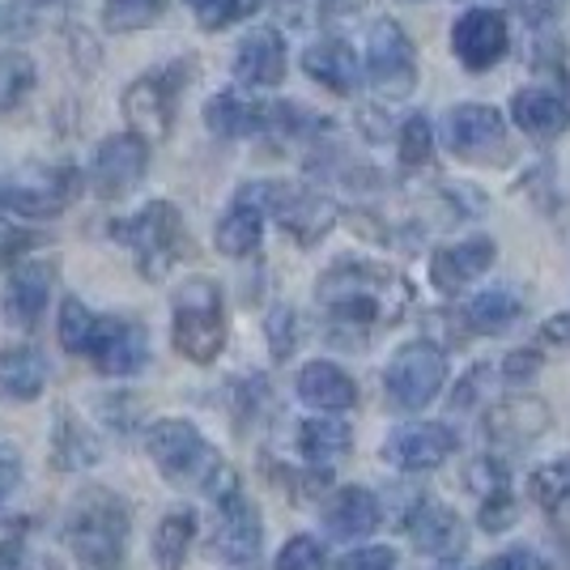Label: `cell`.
<instances>
[{
    "mask_svg": "<svg viewBox=\"0 0 570 570\" xmlns=\"http://www.w3.org/2000/svg\"><path fill=\"white\" fill-rule=\"evenodd\" d=\"M285 39L273 30V26H256L235 51V81L243 90H273L285 81Z\"/></svg>",
    "mask_w": 570,
    "mask_h": 570,
    "instance_id": "2e32d148",
    "label": "cell"
},
{
    "mask_svg": "<svg viewBox=\"0 0 570 570\" xmlns=\"http://www.w3.org/2000/svg\"><path fill=\"white\" fill-rule=\"evenodd\" d=\"M485 570H549V567H546V558H541L537 549L511 546V549H502L499 558H490V562H485Z\"/></svg>",
    "mask_w": 570,
    "mask_h": 570,
    "instance_id": "f6af8a7d",
    "label": "cell"
},
{
    "mask_svg": "<svg viewBox=\"0 0 570 570\" xmlns=\"http://www.w3.org/2000/svg\"><path fill=\"white\" fill-rule=\"evenodd\" d=\"M537 371H541V354H537V350H511L499 366V375L507 383H528Z\"/></svg>",
    "mask_w": 570,
    "mask_h": 570,
    "instance_id": "ee69618b",
    "label": "cell"
},
{
    "mask_svg": "<svg viewBox=\"0 0 570 570\" xmlns=\"http://www.w3.org/2000/svg\"><path fill=\"white\" fill-rule=\"evenodd\" d=\"M273 217L282 222L285 235H294L303 247L320 243L336 226V205L328 196H315V191H298V188H277V200H273Z\"/></svg>",
    "mask_w": 570,
    "mask_h": 570,
    "instance_id": "d6986e66",
    "label": "cell"
},
{
    "mask_svg": "<svg viewBox=\"0 0 570 570\" xmlns=\"http://www.w3.org/2000/svg\"><path fill=\"white\" fill-rule=\"evenodd\" d=\"M30 243H35V235H30V230H26L22 222L9 214L4 205H0V268L13 261L18 252H26Z\"/></svg>",
    "mask_w": 570,
    "mask_h": 570,
    "instance_id": "b9f144b4",
    "label": "cell"
},
{
    "mask_svg": "<svg viewBox=\"0 0 570 570\" xmlns=\"http://www.w3.org/2000/svg\"><path fill=\"white\" fill-rule=\"evenodd\" d=\"M366 77L383 98H404L417 81V51L392 18L366 30Z\"/></svg>",
    "mask_w": 570,
    "mask_h": 570,
    "instance_id": "ba28073f",
    "label": "cell"
},
{
    "mask_svg": "<svg viewBox=\"0 0 570 570\" xmlns=\"http://www.w3.org/2000/svg\"><path fill=\"white\" fill-rule=\"evenodd\" d=\"M350 448H354V430L345 426L341 417H311V422H303L298 426V452H303V460H307L311 469H320V473H328V469H336L345 455H350Z\"/></svg>",
    "mask_w": 570,
    "mask_h": 570,
    "instance_id": "484cf974",
    "label": "cell"
},
{
    "mask_svg": "<svg viewBox=\"0 0 570 570\" xmlns=\"http://www.w3.org/2000/svg\"><path fill=\"white\" fill-rule=\"evenodd\" d=\"M128 507L111 490H86L77 494V502L69 507V520H65V537H69L72 558L86 570H116L128 553Z\"/></svg>",
    "mask_w": 570,
    "mask_h": 570,
    "instance_id": "7a4b0ae2",
    "label": "cell"
},
{
    "mask_svg": "<svg viewBox=\"0 0 570 570\" xmlns=\"http://www.w3.org/2000/svg\"><path fill=\"white\" fill-rule=\"evenodd\" d=\"M341 570H396V549L392 546H362L345 553Z\"/></svg>",
    "mask_w": 570,
    "mask_h": 570,
    "instance_id": "7bdbcfd3",
    "label": "cell"
},
{
    "mask_svg": "<svg viewBox=\"0 0 570 570\" xmlns=\"http://www.w3.org/2000/svg\"><path fill=\"white\" fill-rule=\"evenodd\" d=\"M48 387V362L35 345H9L0 350V396L4 401H39Z\"/></svg>",
    "mask_w": 570,
    "mask_h": 570,
    "instance_id": "cb8c5ba5",
    "label": "cell"
},
{
    "mask_svg": "<svg viewBox=\"0 0 570 570\" xmlns=\"http://www.w3.org/2000/svg\"><path fill=\"white\" fill-rule=\"evenodd\" d=\"M464 485L485 502V499H494V494H507L511 473H507V464L494 460V455H476L473 464H469V473H464Z\"/></svg>",
    "mask_w": 570,
    "mask_h": 570,
    "instance_id": "8d00e7d4",
    "label": "cell"
},
{
    "mask_svg": "<svg viewBox=\"0 0 570 570\" xmlns=\"http://www.w3.org/2000/svg\"><path fill=\"white\" fill-rule=\"evenodd\" d=\"M523 315V303L515 289H507V285H494V289H481L469 298V307H464V324L481 336H499L507 328H515V320Z\"/></svg>",
    "mask_w": 570,
    "mask_h": 570,
    "instance_id": "83f0119b",
    "label": "cell"
},
{
    "mask_svg": "<svg viewBox=\"0 0 570 570\" xmlns=\"http://www.w3.org/2000/svg\"><path fill=\"white\" fill-rule=\"evenodd\" d=\"M511 119L532 141H553L570 128V107L546 86H528V90H515V98H511Z\"/></svg>",
    "mask_w": 570,
    "mask_h": 570,
    "instance_id": "603a6c76",
    "label": "cell"
},
{
    "mask_svg": "<svg viewBox=\"0 0 570 570\" xmlns=\"http://www.w3.org/2000/svg\"><path fill=\"white\" fill-rule=\"evenodd\" d=\"M303 72L311 81H320L324 90L333 95H354L362 86V65H357V51L345 39H320L303 51Z\"/></svg>",
    "mask_w": 570,
    "mask_h": 570,
    "instance_id": "7402d4cb",
    "label": "cell"
},
{
    "mask_svg": "<svg viewBox=\"0 0 570 570\" xmlns=\"http://www.w3.org/2000/svg\"><path fill=\"white\" fill-rule=\"evenodd\" d=\"M51 285H56V268L48 261H26L13 268V277L4 285V320L13 328H35L48 311Z\"/></svg>",
    "mask_w": 570,
    "mask_h": 570,
    "instance_id": "ac0fdd59",
    "label": "cell"
},
{
    "mask_svg": "<svg viewBox=\"0 0 570 570\" xmlns=\"http://www.w3.org/2000/svg\"><path fill=\"white\" fill-rule=\"evenodd\" d=\"M507 48H511V30L499 9H469L455 18L452 51L469 72L494 69L499 60H507Z\"/></svg>",
    "mask_w": 570,
    "mask_h": 570,
    "instance_id": "4fadbf2b",
    "label": "cell"
},
{
    "mask_svg": "<svg viewBox=\"0 0 570 570\" xmlns=\"http://www.w3.org/2000/svg\"><path fill=\"white\" fill-rule=\"evenodd\" d=\"M264 336H268V350H273L277 362H285V357L294 354V345H298V315H294V307L277 303V307L268 311V320H264Z\"/></svg>",
    "mask_w": 570,
    "mask_h": 570,
    "instance_id": "74e56055",
    "label": "cell"
},
{
    "mask_svg": "<svg viewBox=\"0 0 570 570\" xmlns=\"http://www.w3.org/2000/svg\"><path fill=\"white\" fill-rule=\"evenodd\" d=\"M170 341L196 366L217 362V354L226 350V303H222L217 282L191 277L175 289V298H170Z\"/></svg>",
    "mask_w": 570,
    "mask_h": 570,
    "instance_id": "3957f363",
    "label": "cell"
},
{
    "mask_svg": "<svg viewBox=\"0 0 570 570\" xmlns=\"http://www.w3.org/2000/svg\"><path fill=\"white\" fill-rule=\"evenodd\" d=\"M163 18V0H107L102 4V26L116 35H132Z\"/></svg>",
    "mask_w": 570,
    "mask_h": 570,
    "instance_id": "e575fe53",
    "label": "cell"
},
{
    "mask_svg": "<svg viewBox=\"0 0 570 570\" xmlns=\"http://www.w3.org/2000/svg\"><path fill=\"white\" fill-rule=\"evenodd\" d=\"M90 362H95L102 375L111 380H128L145 371L149 362V336H145L141 324L132 320H111V315H98L95 341H90Z\"/></svg>",
    "mask_w": 570,
    "mask_h": 570,
    "instance_id": "5bb4252c",
    "label": "cell"
},
{
    "mask_svg": "<svg viewBox=\"0 0 570 570\" xmlns=\"http://www.w3.org/2000/svg\"><path fill=\"white\" fill-rule=\"evenodd\" d=\"M95 328H98V315L81 298H65L60 303V345L69 350V354H90V341H95Z\"/></svg>",
    "mask_w": 570,
    "mask_h": 570,
    "instance_id": "d6a6232c",
    "label": "cell"
},
{
    "mask_svg": "<svg viewBox=\"0 0 570 570\" xmlns=\"http://www.w3.org/2000/svg\"><path fill=\"white\" fill-rule=\"evenodd\" d=\"M95 460H98L95 434L81 426V422H72L69 413H60V430H56V464H60V469H86V464H95Z\"/></svg>",
    "mask_w": 570,
    "mask_h": 570,
    "instance_id": "1f68e13d",
    "label": "cell"
},
{
    "mask_svg": "<svg viewBox=\"0 0 570 570\" xmlns=\"http://www.w3.org/2000/svg\"><path fill=\"white\" fill-rule=\"evenodd\" d=\"M455 448H460V434L448 422H409L383 439L380 455L396 473H426V469L448 464Z\"/></svg>",
    "mask_w": 570,
    "mask_h": 570,
    "instance_id": "9c48e42d",
    "label": "cell"
},
{
    "mask_svg": "<svg viewBox=\"0 0 570 570\" xmlns=\"http://www.w3.org/2000/svg\"><path fill=\"white\" fill-rule=\"evenodd\" d=\"M18 485H22V455L0 443V511H4V502L18 494Z\"/></svg>",
    "mask_w": 570,
    "mask_h": 570,
    "instance_id": "bcb514c9",
    "label": "cell"
},
{
    "mask_svg": "<svg viewBox=\"0 0 570 570\" xmlns=\"http://www.w3.org/2000/svg\"><path fill=\"white\" fill-rule=\"evenodd\" d=\"M191 9H196V13H200V9H205V4H214V0H188Z\"/></svg>",
    "mask_w": 570,
    "mask_h": 570,
    "instance_id": "681fc988",
    "label": "cell"
},
{
    "mask_svg": "<svg viewBox=\"0 0 570 570\" xmlns=\"http://www.w3.org/2000/svg\"><path fill=\"white\" fill-rule=\"evenodd\" d=\"M409 537H413L417 553H426L434 562H455L469 546L464 520L443 502H417V511L409 520Z\"/></svg>",
    "mask_w": 570,
    "mask_h": 570,
    "instance_id": "e0dca14e",
    "label": "cell"
},
{
    "mask_svg": "<svg viewBox=\"0 0 570 570\" xmlns=\"http://www.w3.org/2000/svg\"><path fill=\"white\" fill-rule=\"evenodd\" d=\"M264 209L256 205V200H247L243 191L235 196V205L222 214V222H217L214 230V243L222 256H230V261H243V256H252L256 247H261L264 238Z\"/></svg>",
    "mask_w": 570,
    "mask_h": 570,
    "instance_id": "d4e9b609",
    "label": "cell"
},
{
    "mask_svg": "<svg viewBox=\"0 0 570 570\" xmlns=\"http://www.w3.org/2000/svg\"><path fill=\"white\" fill-rule=\"evenodd\" d=\"M277 570H324V546L315 537H289L277 553Z\"/></svg>",
    "mask_w": 570,
    "mask_h": 570,
    "instance_id": "f35d334b",
    "label": "cell"
},
{
    "mask_svg": "<svg viewBox=\"0 0 570 570\" xmlns=\"http://www.w3.org/2000/svg\"><path fill=\"white\" fill-rule=\"evenodd\" d=\"M298 401L315 413H324V417H333V413H345L357 404V383L336 362L320 357V362H307L298 371Z\"/></svg>",
    "mask_w": 570,
    "mask_h": 570,
    "instance_id": "44dd1931",
    "label": "cell"
},
{
    "mask_svg": "<svg viewBox=\"0 0 570 570\" xmlns=\"http://www.w3.org/2000/svg\"><path fill=\"white\" fill-rule=\"evenodd\" d=\"M549 426V409L541 401H502L494 413H490V434L502 439V443H528V439H537L541 430Z\"/></svg>",
    "mask_w": 570,
    "mask_h": 570,
    "instance_id": "f546056e",
    "label": "cell"
},
{
    "mask_svg": "<svg viewBox=\"0 0 570 570\" xmlns=\"http://www.w3.org/2000/svg\"><path fill=\"white\" fill-rule=\"evenodd\" d=\"M217 532H214V553L226 567H247L256 562L264 541V520L256 502L243 499L235 481L226 485V494H217Z\"/></svg>",
    "mask_w": 570,
    "mask_h": 570,
    "instance_id": "30bf717a",
    "label": "cell"
},
{
    "mask_svg": "<svg viewBox=\"0 0 570 570\" xmlns=\"http://www.w3.org/2000/svg\"><path fill=\"white\" fill-rule=\"evenodd\" d=\"M188 72L191 65H167V69H154L137 77L128 90H124V119H128V132L141 137L145 145H158L170 137L175 128V102L188 90Z\"/></svg>",
    "mask_w": 570,
    "mask_h": 570,
    "instance_id": "8992f818",
    "label": "cell"
},
{
    "mask_svg": "<svg viewBox=\"0 0 570 570\" xmlns=\"http://www.w3.org/2000/svg\"><path fill=\"white\" fill-rule=\"evenodd\" d=\"M515 520H520V502L511 499V490H507V494H494V499H485L481 502V511H476V523H481L485 532H507Z\"/></svg>",
    "mask_w": 570,
    "mask_h": 570,
    "instance_id": "60d3db41",
    "label": "cell"
},
{
    "mask_svg": "<svg viewBox=\"0 0 570 570\" xmlns=\"http://www.w3.org/2000/svg\"><path fill=\"white\" fill-rule=\"evenodd\" d=\"M320 307L333 315V324L345 328H375L383 320H396L409 303L404 282L383 264L345 261L333 264L320 277Z\"/></svg>",
    "mask_w": 570,
    "mask_h": 570,
    "instance_id": "6da1fadb",
    "label": "cell"
},
{
    "mask_svg": "<svg viewBox=\"0 0 570 570\" xmlns=\"http://www.w3.org/2000/svg\"><path fill=\"white\" fill-rule=\"evenodd\" d=\"M396 149H401L404 167H426L430 154H434V128H430L426 116H409L401 124V137H396Z\"/></svg>",
    "mask_w": 570,
    "mask_h": 570,
    "instance_id": "d590c367",
    "label": "cell"
},
{
    "mask_svg": "<svg viewBox=\"0 0 570 570\" xmlns=\"http://www.w3.org/2000/svg\"><path fill=\"white\" fill-rule=\"evenodd\" d=\"M145 452L170 485H209L214 490L217 476H226L222 452L184 417H158L145 430Z\"/></svg>",
    "mask_w": 570,
    "mask_h": 570,
    "instance_id": "277c9868",
    "label": "cell"
},
{
    "mask_svg": "<svg viewBox=\"0 0 570 570\" xmlns=\"http://www.w3.org/2000/svg\"><path fill=\"white\" fill-rule=\"evenodd\" d=\"M443 141L464 163H499L507 149V124L485 102H460L443 119Z\"/></svg>",
    "mask_w": 570,
    "mask_h": 570,
    "instance_id": "8fae6325",
    "label": "cell"
},
{
    "mask_svg": "<svg viewBox=\"0 0 570 570\" xmlns=\"http://www.w3.org/2000/svg\"><path fill=\"white\" fill-rule=\"evenodd\" d=\"M205 128H209L214 137H226V141L264 132V102H247V98L235 95V90L214 95L205 102Z\"/></svg>",
    "mask_w": 570,
    "mask_h": 570,
    "instance_id": "4316f807",
    "label": "cell"
},
{
    "mask_svg": "<svg viewBox=\"0 0 570 570\" xmlns=\"http://www.w3.org/2000/svg\"><path fill=\"white\" fill-rule=\"evenodd\" d=\"M256 4L261 0H214L196 13V22H200V30H226V26L243 22L247 13H256Z\"/></svg>",
    "mask_w": 570,
    "mask_h": 570,
    "instance_id": "ab89813d",
    "label": "cell"
},
{
    "mask_svg": "<svg viewBox=\"0 0 570 570\" xmlns=\"http://www.w3.org/2000/svg\"><path fill=\"white\" fill-rule=\"evenodd\" d=\"M494 256H499V252H494V238H485V235H473V238H464V243H448V247H439V252L430 256V285L452 298L464 285H473L481 273H490Z\"/></svg>",
    "mask_w": 570,
    "mask_h": 570,
    "instance_id": "9a60e30c",
    "label": "cell"
},
{
    "mask_svg": "<svg viewBox=\"0 0 570 570\" xmlns=\"http://www.w3.org/2000/svg\"><path fill=\"white\" fill-rule=\"evenodd\" d=\"M35 90V65L26 51H4L0 56V111L22 107L26 95Z\"/></svg>",
    "mask_w": 570,
    "mask_h": 570,
    "instance_id": "836d02e7",
    "label": "cell"
},
{
    "mask_svg": "<svg viewBox=\"0 0 570 570\" xmlns=\"http://www.w3.org/2000/svg\"><path fill=\"white\" fill-rule=\"evenodd\" d=\"M111 235L128 243L132 261L141 268V277L149 282H163L175 264L191 256V238L188 226H184V214L170 205V200H149L145 209L111 226Z\"/></svg>",
    "mask_w": 570,
    "mask_h": 570,
    "instance_id": "5b68a950",
    "label": "cell"
},
{
    "mask_svg": "<svg viewBox=\"0 0 570 570\" xmlns=\"http://www.w3.org/2000/svg\"><path fill=\"white\" fill-rule=\"evenodd\" d=\"M448 383V354L434 345V341H409L401 345L387 371H383V387H387V401L404 409V413H417L426 409Z\"/></svg>",
    "mask_w": 570,
    "mask_h": 570,
    "instance_id": "52a82bcc",
    "label": "cell"
},
{
    "mask_svg": "<svg viewBox=\"0 0 570 570\" xmlns=\"http://www.w3.org/2000/svg\"><path fill=\"white\" fill-rule=\"evenodd\" d=\"M528 499L537 502V507H562L570 499V455H553L546 464H537L532 473H528Z\"/></svg>",
    "mask_w": 570,
    "mask_h": 570,
    "instance_id": "4dcf8cb0",
    "label": "cell"
},
{
    "mask_svg": "<svg viewBox=\"0 0 570 570\" xmlns=\"http://www.w3.org/2000/svg\"><path fill=\"white\" fill-rule=\"evenodd\" d=\"M541 336H546L549 345H567V350H570V311H558V315H549L546 328H541Z\"/></svg>",
    "mask_w": 570,
    "mask_h": 570,
    "instance_id": "7dc6e473",
    "label": "cell"
},
{
    "mask_svg": "<svg viewBox=\"0 0 570 570\" xmlns=\"http://www.w3.org/2000/svg\"><path fill=\"white\" fill-rule=\"evenodd\" d=\"M145 170H149V145L132 132H116L98 141L95 163H90V188L102 200H124L128 191H137Z\"/></svg>",
    "mask_w": 570,
    "mask_h": 570,
    "instance_id": "7c38bea8",
    "label": "cell"
},
{
    "mask_svg": "<svg viewBox=\"0 0 570 570\" xmlns=\"http://www.w3.org/2000/svg\"><path fill=\"white\" fill-rule=\"evenodd\" d=\"M191 541H196V511L179 507L163 515V523L154 528V567L158 570H184L191 553Z\"/></svg>",
    "mask_w": 570,
    "mask_h": 570,
    "instance_id": "f1b7e54d",
    "label": "cell"
},
{
    "mask_svg": "<svg viewBox=\"0 0 570 570\" xmlns=\"http://www.w3.org/2000/svg\"><path fill=\"white\" fill-rule=\"evenodd\" d=\"M380 499L366 485H341L328 499V507H324V528L336 541H362V537H371L380 528Z\"/></svg>",
    "mask_w": 570,
    "mask_h": 570,
    "instance_id": "ffe728a7",
    "label": "cell"
},
{
    "mask_svg": "<svg viewBox=\"0 0 570 570\" xmlns=\"http://www.w3.org/2000/svg\"><path fill=\"white\" fill-rule=\"evenodd\" d=\"M515 4H520V13L528 22H549L562 9V0H515Z\"/></svg>",
    "mask_w": 570,
    "mask_h": 570,
    "instance_id": "c3c4849f",
    "label": "cell"
}]
</instances>
